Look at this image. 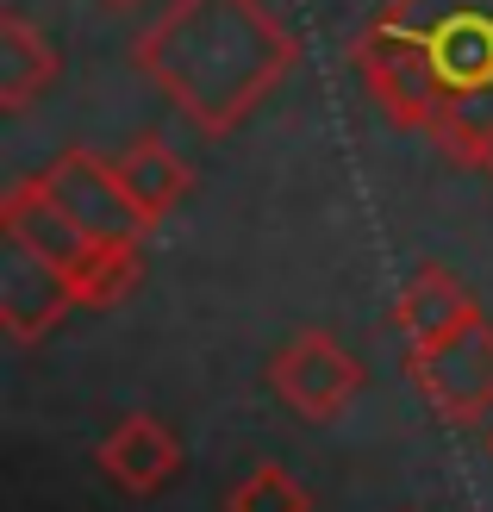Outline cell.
I'll return each instance as SVG.
<instances>
[{
	"label": "cell",
	"mask_w": 493,
	"mask_h": 512,
	"mask_svg": "<svg viewBox=\"0 0 493 512\" xmlns=\"http://www.w3.org/2000/svg\"><path fill=\"white\" fill-rule=\"evenodd\" d=\"M350 69L400 132L475 169L493 138V0H387L356 32Z\"/></svg>",
	"instance_id": "1"
},
{
	"label": "cell",
	"mask_w": 493,
	"mask_h": 512,
	"mask_svg": "<svg viewBox=\"0 0 493 512\" xmlns=\"http://www.w3.org/2000/svg\"><path fill=\"white\" fill-rule=\"evenodd\" d=\"M132 63L181 119L225 138L288 82L300 44L263 0H163Z\"/></svg>",
	"instance_id": "2"
},
{
	"label": "cell",
	"mask_w": 493,
	"mask_h": 512,
	"mask_svg": "<svg viewBox=\"0 0 493 512\" xmlns=\"http://www.w3.org/2000/svg\"><path fill=\"white\" fill-rule=\"evenodd\" d=\"M0 232L19 238L32 256H44L57 275H69V288L82 294V306H119L138 281L144 250H107L94 244L82 225L63 213V200L50 194L38 175L32 182H13L7 200H0Z\"/></svg>",
	"instance_id": "3"
},
{
	"label": "cell",
	"mask_w": 493,
	"mask_h": 512,
	"mask_svg": "<svg viewBox=\"0 0 493 512\" xmlns=\"http://www.w3.org/2000/svg\"><path fill=\"white\" fill-rule=\"evenodd\" d=\"M269 394L288 406L294 419H313V425H331L350 413V400L362 394V381H369V369H362V356H350L344 344L331 338V331L306 325L294 331V338H281L269 350Z\"/></svg>",
	"instance_id": "4"
},
{
	"label": "cell",
	"mask_w": 493,
	"mask_h": 512,
	"mask_svg": "<svg viewBox=\"0 0 493 512\" xmlns=\"http://www.w3.org/2000/svg\"><path fill=\"white\" fill-rule=\"evenodd\" d=\"M406 381L425 394V406L450 425H481L493 419V319L475 313L450 338L425 350H406Z\"/></svg>",
	"instance_id": "5"
},
{
	"label": "cell",
	"mask_w": 493,
	"mask_h": 512,
	"mask_svg": "<svg viewBox=\"0 0 493 512\" xmlns=\"http://www.w3.org/2000/svg\"><path fill=\"white\" fill-rule=\"evenodd\" d=\"M38 182L63 200V213L82 225V232L94 244H107V250H144V238L157 232L144 213H138V200L119 188V175H113V157H94V150H63V157H50V169L38 175Z\"/></svg>",
	"instance_id": "6"
},
{
	"label": "cell",
	"mask_w": 493,
	"mask_h": 512,
	"mask_svg": "<svg viewBox=\"0 0 493 512\" xmlns=\"http://www.w3.org/2000/svg\"><path fill=\"white\" fill-rule=\"evenodd\" d=\"M75 306H82V294L69 288V275H57L44 256H32L19 238L0 232V331L13 344H38Z\"/></svg>",
	"instance_id": "7"
},
{
	"label": "cell",
	"mask_w": 493,
	"mask_h": 512,
	"mask_svg": "<svg viewBox=\"0 0 493 512\" xmlns=\"http://www.w3.org/2000/svg\"><path fill=\"white\" fill-rule=\"evenodd\" d=\"M94 469L107 475L119 494L150 500V494H163L181 475V438L163 419H150V413H125L107 438L94 444Z\"/></svg>",
	"instance_id": "8"
},
{
	"label": "cell",
	"mask_w": 493,
	"mask_h": 512,
	"mask_svg": "<svg viewBox=\"0 0 493 512\" xmlns=\"http://www.w3.org/2000/svg\"><path fill=\"white\" fill-rule=\"evenodd\" d=\"M475 313H481V306L469 294V281H462L456 269H444V263H419L406 275L400 300H394V325H400L406 350H425L437 338H450V331L469 325Z\"/></svg>",
	"instance_id": "9"
},
{
	"label": "cell",
	"mask_w": 493,
	"mask_h": 512,
	"mask_svg": "<svg viewBox=\"0 0 493 512\" xmlns=\"http://www.w3.org/2000/svg\"><path fill=\"white\" fill-rule=\"evenodd\" d=\"M63 57L19 7L0 13V113H25L38 94L57 88Z\"/></svg>",
	"instance_id": "10"
},
{
	"label": "cell",
	"mask_w": 493,
	"mask_h": 512,
	"mask_svg": "<svg viewBox=\"0 0 493 512\" xmlns=\"http://www.w3.org/2000/svg\"><path fill=\"white\" fill-rule=\"evenodd\" d=\"M113 175H119V188L138 200V213H144L150 225H163L181 200H188V188H194L188 163H181L163 138H132V144L113 157Z\"/></svg>",
	"instance_id": "11"
},
{
	"label": "cell",
	"mask_w": 493,
	"mask_h": 512,
	"mask_svg": "<svg viewBox=\"0 0 493 512\" xmlns=\"http://www.w3.org/2000/svg\"><path fill=\"white\" fill-rule=\"evenodd\" d=\"M225 512H313L306 481L281 463H250L238 481L225 488Z\"/></svg>",
	"instance_id": "12"
},
{
	"label": "cell",
	"mask_w": 493,
	"mask_h": 512,
	"mask_svg": "<svg viewBox=\"0 0 493 512\" xmlns=\"http://www.w3.org/2000/svg\"><path fill=\"white\" fill-rule=\"evenodd\" d=\"M475 169H481V175H487V182H493V138L481 144V157H475Z\"/></svg>",
	"instance_id": "13"
},
{
	"label": "cell",
	"mask_w": 493,
	"mask_h": 512,
	"mask_svg": "<svg viewBox=\"0 0 493 512\" xmlns=\"http://www.w3.org/2000/svg\"><path fill=\"white\" fill-rule=\"evenodd\" d=\"M100 7H113V13H138V7H150V0H100Z\"/></svg>",
	"instance_id": "14"
},
{
	"label": "cell",
	"mask_w": 493,
	"mask_h": 512,
	"mask_svg": "<svg viewBox=\"0 0 493 512\" xmlns=\"http://www.w3.org/2000/svg\"><path fill=\"white\" fill-rule=\"evenodd\" d=\"M481 444H487V463H493V419H487V438Z\"/></svg>",
	"instance_id": "15"
}]
</instances>
